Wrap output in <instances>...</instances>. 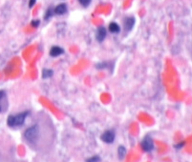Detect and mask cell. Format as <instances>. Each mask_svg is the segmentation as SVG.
Masks as SVG:
<instances>
[{
  "mask_svg": "<svg viewBox=\"0 0 192 162\" xmlns=\"http://www.w3.org/2000/svg\"><path fill=\"white\" fill-rule=\"evenodd\" d=\"M28 112H24V113H20L18 115H10L7 119V124L9 127H20L22 126L25 122V119L28 115Z\"/></svg>",
  "mask_w": 192,
  "mask_h": 162,
  "instance_id": "obj_1",
  "label": "cell"
},
{
  "mask_svg": "<svg viewBox=\"0 0 192 162\" xmlns=\"http://www.w3.org/2000/svg\"><path fill=\"white\" fill-rule=\"evenodd\" d=\"M39 136V127L38 125H34L28 128L24 133V137L29 143H35Z\"/></svg>",
  "mask_w": 192,
  "mask_h": 162,
  "instance_id": "obj_2",
  "label": "cell"
},
{
  "mask_svg": "<svg viewBox=\"0 0 192 162\" xmlns=\"http://www.w3.org/2000/svg\"><path fill=\"white\" fill-rule=\"evenodd\" d=\"M141 148L144 152H147V153L153 151L154 143H153L152 138H151L150 136H145L144 139L141 141Z\"/></svg>",
  "mask_w": 192,
  "mask_h": 162,
  "instance_id": "obj_3",
  "label": "cell"
},
{
  "mask_svg": "<svg viewBox=\"0 0 192 162\" xmlns=\"http://www.w3.org/2000/svg\"><path fill=\"white\" fill-rule=\"evenodd\" d=\"M115 132L112 131V130H108V131H105L102 135H101V140L103 142L110 144V143H113L114 140H115Z\"/></svg>",
  "mask_w": 192,
  "mask_h": 162,
  "instance_id": "obj_4",
  "label": "cell"
},
{
  "mask_svg": "<svg viewBox=\"0 0 192 162\" xmlns=\"http://www.w3.org/2000/svg\"><path fill=\"white\" fill-rule=\"evenodd\" d=\"M135 25V18L133 16H129V17H126L124 19V22H123V26H124V30L126 32H130L133 27Z\"/></svg>",
  "mask_w": 192,
  "mask_h": 162,
  "instance_id": "obj_5",
  "label": "cell"
},
{
  "mask_svg": "<svg viewBox=\"0 0 192 162\" xmlns=\"http://www.w3.org/2000/svg\"><path fill=\"white\" fill-rule=\"evenodd\" d=\"M106 34H107V32L104 27H100L99 29L97 30V34H96V37L97 39V41L101 42L103 41L106 37Z\"/></svg>",
  "mask_w": 192,
  "mask_h": 162,
  "instance_id": "obj_6",
  "label": "cell"
},
{
  "mask_svg": "<svg viewBox=\"0 0 192 162\" xmlns=\"http://www.w3.org/2000/svg\"><path fill=\"white\" fill-rule=\"evenodd\" d=\"M62 54H64V50L59 46H53L50 50V55L52 57H56V56H59Z\"/></svg>",
  "mask_w": 192,
  "mask_h": 162,
  "instance_id": "obj_7",
  "label": "cell"
},
{
  "mask_svg": "<svg viewBox=\"0 0 192 162\" xmlns=\"http://www.w3.org/2000/svg\"><path fill=\"white\" fill-rule=\"evenodd\" d=\"M54 13L58 15H62L64 14L67 13V6L66 4H59L56 8H55V11Z\"/></svg>",
  "mask_w": 192,
  "mask_h": 162,
  "instance_id": "obj_8",
  "label": "cell"
},
{
  "mask_svg": "<svg viewBox=\"0 0 192 162\" xmlns=\"http://www.w3.org/2000/svg\"><path fill=\"white\" fill-rule=\"evenodd\" d=\"M109 31L112 32V34H118L121 32V27L118 23L116 22H112L109 24Z\"/></svg>",
  "mask_w": 192,
  "mask_h": 162,
  "instance_id": "obj_9",
  "label": "cell"
},
{
  "mask_svg": "<svg viewBox=\"0 0 192 162\" xmlns=\"http://www.w3.org/2000/svg\"><path fill=\"white\" fill-rule=\"evenodd\" d=\"M126 156V149L123 147V146H120L118 149V156L121 160H122Z\"/></svg>",
  "mask_w": 192,
  "mask_h": 162,
  "instance_id": "obj_10",
  "label": "cell"
},
{
  "mask_svg": "<svg viewBox=\"0 0 192 162\" xmlns=\"http://www.w3.org/2000/svg\"><path fill=\"white\" fill-rule=\"evenodd\" d=\"M53 75H54V72H53L52 70L44 69V70L42 71V77L43 78H49V77H51V76H53Z\"/></svg>",
  "mask_w": 192,
  "mask_h": 162,
  "instance_id": "obj_11",
  "label": "cell"
},
{
  "mask_svg": "<svg viewBox=\"0 0 192 162\" xmlns=\"http://www.w3.org/2000/svg\"><path fill=\"white\" fill-rule=\"evenodd\" d=\"M53 14H54V11H53L51 8L50 9H48L47 10V11H46V14H45V20H48L49 18H51L52 17V15H53Z\"/></svg>",
  "mask_w": 192,
  "mask_h": 162,
  "instance_id": "obj_12",
  "label": "cell"
},
{
  "mask_svg": "<svg viewBox=\"0 0 192 162\" xmlns=\"http://www.w3.org/2000/svg\"><path fill=\"white\" fill-rule=\"evenodd\" d=\"M100 157L99 156H94L86 160V162H100Z\"/></svg>",
  "mask_w": 192,
  "mask_h": 162,
  "instance_id": "obj_13",
  "label": "cell"
},
{
  "mask_svg": "<svg viewBox=\"0 0 192 162\" xmlns=\"http://www.w3.org/2000/svg\"><path fill=\"white\" fill-rule=\"evenodd\" d=\"M92 0H79V2L80 3V5H82L83 7H87L90 5Z\"/></svg>",
  "mask_w": 192,
  "mask_h": 162,
  "instance_id": "obj_14",
  "label": "cell"
},
{
  "mask_svg": "<svg viewBox=\"0 0 192 162\" xmlns=\"http://www.w3.org/2000/svg\"><path fill=\"white\" fill-rule=\"evenodd\" d=\"M31 25L34 27V28H36V27H38L39 25V21L38 20H32V21L31 22Z\"/></svg>",
  "mask_w": 192,
  "mask_h": 162,
  "instance_id": "obj_15",
  "label": "cell"
},
{
  "mask_svg": "<svg viewBox=\"0 0 192 162\" xmlns=\"http://www.w3.org/2000/svg\"><path fill=\"white\" fill-rule=\"evenodd\" d=\"M3 99H6V94L4 91H0V101H2Z\"/></svg>",
  "mask_w": 192,
  "mask_h": 162,
  "instance_id": "obj_16",
  "label": "cell"
},
{
  "mask_svg": "<svg viewBox=\"0 0 192 162\" xmlns=\"http://www.w3.org/2000/svg\"><path fill=\"white\" fill-rule=\"evenodd\" d=\"M35 2H36V0H30V1H29V7H30V8H32V7L35 6Z\"/></svg>",
  "mask_w": 192,
  "mask_h": 162,
  "instance_id": "obj_17",
  "label": "cell"
},
{
  "mask_svg": "<svg viewBox=\"0 0 192 162\" xmlns=\"http://www.w3.org/2000/svg\"><path fill=\"white\" fill-rule=\"evenodd\" d=\"M182 146H183V143H180V144H177L176 146H175V147H176V148H181Z\"/></svg>",
  "mask_w": 192,
  "mask_h": 162,
  "instance_id": "obj_18",
  "label": "cell"
},
{
  "mask_svg": "<svg viewBox=\"0 0 192 162\" xmlns=\"http://www.w3.org/2000/svg\"><path fill=\"white\" fill-rule=\"evenodd\" d=\"M4 111V109H3V107H2V105L0 104V113H2Z\"/></svg>",
  "mask_w": 192,
  "mask_h": 162,
  "instance_id": "obj_19",
  "label": "cell"
}]
</instances>
